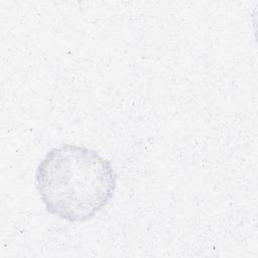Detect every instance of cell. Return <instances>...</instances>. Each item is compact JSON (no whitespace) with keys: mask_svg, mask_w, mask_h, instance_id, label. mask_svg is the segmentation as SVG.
Instances as JSON below:
<instances>
[{"mask_svg":"<svg viewBox=\"0 0 258 258\" xmlns=\"http://www.w3.org/2000/svg\"><path fill=\"white\" fill-rule=\"evenodd\" d=\"M35 184L45 210L60 220L85 223L114 197L117 174L96 150L77 144L53 147L37 165Z\"/></svg>","mask_w":258,"mask_h":258,"instance_id":"cell-1","label":"cell"}]
</instances>
